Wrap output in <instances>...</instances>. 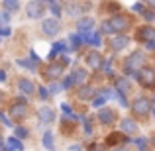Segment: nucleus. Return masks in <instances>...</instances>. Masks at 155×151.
<instances>
[{"mask_svg":"<svg viewBox=\"0 0 155 151\" xmlns=\"http://www.w3.org/2000/svg\"><path fill=\"white\" fill-rule=\"evenodd\" d=\"M141 67H143V53L136 51L126 59V73H130V75L136 73V71H140Z\"/></svg>","mask_w":155,"mask_h":151,"instance_id":"nucleus-1","label":"nucleus"},{"mask_svg":"<svg viewBox=\"0 0 155 151\" xmlns=\"http://www.w3.org/2000/svg\"><path fill=\"white\" fill-rule=\"evenodd\" d=\"M137 80H140L141 87H147V88L155 87V71L149 67H141L137 71Z\"/></svg>","mask_w":155,"mask_h":151,"instance_id":"nucleus-2","label":"nucleus"},{"mask_svg":"<svg viewBox=\"0 0 155 151\" xmlns=\"http://www.w3.org/2000/svg\"><path fill=\"white\" fill-rule=\"evenodd\" d=\"M132 110L136 116H147L149 110H151V102L147 98H136V102L132 104Z\"/></svg>","mask_w":155,"mask_h":151,"instance_id":"nucleus-3","label":"nucleus"},{"mask_svg":"<svg viewBox=\"0 0 155 151\" xmlns=\"http://www.w3.org/2000/svg\"><path fill=\"white\" fill-rule=\"evenodd\" d=\"M128 26H130V22H128V18H126V16H114V18L110 20L112 34H120V31H124Z\"/></svg>","mask_w":155,"mask_h":151,"instance_id":"nucleus-4","label":"nucleus"},{"mask_svg":"<svg viewBox=\"0 0 155 151\" xmlns=\"http://www.w3.org/2000/svg\"><path fill=\"white\" fill-rule=\"evenodd\" d=\"M61 75H63V63H51L45 71V79H49V80L59 79Z\"/></svg>","mask_w":155,"mask_h":151,"instance_id":"nucleus-5","label":"nucleus"},{"mask_svg":"<svg viewBox=\"0 0 155 151\" xmlns=\"http://www.w3.org/2000/svg\"><path fill=\"white\" fill-rule=\"evenodd\" d=\"M59 22H57V18H49V20H45L43 22V31H45L49 38H53V35H57L59 34Z\"/></svg>","mask_w":155,"mask_h":151,"instance_id":"nucleus-6","label":"nucleus"},{"mask_svg":"<svg viewBox=\"0 0 155 151\" xmlns=\"http://www.w3.org/2000/svg\"><path fill=\"white\" fill-rule=\"evenodd\" d=\"M10 116L12 118H26L28 116V106L26 102H16L10 106Z\"/></svg>","mask_w":155,"mask_h":151,"instance_id":"nucleus-7","label":"nucleus"},{"mask_svg":"<svg viewBox=\"0 0 155 151\" xmlns=\"http://www.w3.org/2000/svg\"><path fill=\"white\" fill-rule=\"evenodd\" d=\"M43 10H45V8L41 6V2H38V0H31L30 4H28V16H30V18H41L43 16Z\"/></svg>","mask_w":155,"mask_h":151,"instance_id":"nucleus-8","label":"nucleus"},{"mask_svg":"<svg viewBox=\"0 0 155 151\" xmlns=\"http://www.w3.org/2000/svg\"><path fill=\"white\" fill-rule=\"evenodd\" d=\"M128 41L130 39L126 38V35L118 34V35H114V38H110V47H112L114 51H120V49H124V47L128 45Z\"/></svg>","mask_w":155,"mask_h":151,"instance_id":"nucleus-9","label":"nucleus"},{"mask_svg":"<svg viewBox=\"0 0 155 151\" xmlns=\"http://www.w3.org/2000/svg\"><path fill=\"white\" fill-rule=\"evenodd\" d=\"M102 55H100V53H96V51H92V53H88L87 55V65L91 69H100L102 67Z\"/></svg>","mask_w":155,"mask_h":151,"instance_id":"nucleus-10","label":"nucleus"},{"mask_svg":"<svg viewBox=\"0 0 155 151\" xmlns=\"http://www.w3.org/2000/svg\"><path fill=\"white\" fill-rule=\"evenodd\" d=\"M98 120L102 122V124H114V122H116V112H114V110H108V108H102L98 112Z\"/></svg>","mask_w":155,"mask_h":151,"instance_id":"nucleus-11","label":"nucleus"},{"mask_svg":"<svg viewBox=\"0 0 155 151\" xmlns=\"http://www.w3.org/2000/svg\"><path fill=\"white\" fill-rule=\"evenodd\" d=\"M137 35H140V39H143V41H147V43L155 41V30H153L151 26H145V28H141V30L137 31Z\"/></svg>","mask_w":155,"mask_h":151,"instance_id":"nucleus-12","label":"nucleus"},{"mask_svg":"<svg viewBox=\"0 0 155 151\" xmlns=\"http://www.w3.org/2000/svg\"><path fill=\"white\" fill-rule=\"evenodd\" d=\"M120 128L124 133H136L137 132V124L132 120V118H124V120L120 122Z\"/></svg>","mask_w":155,"mask_h":151,"instance_id":"nucleus-13","label":"nucleus"},{"mask_svg":"<svg viewBox=\"0 0 155 151\" xmlns=\"http://www.w3.org/2000/svg\"><path fill=\"white\" fill-rule=\"evenodd\" d=\"M18 87H20V90H22L24 94H34V92H35L34 83H31V80H28V79H20L18 80Z\"/></svg>","mask_w":155,"mask_h":151,"instance_id":"nucleus-14","label":"nucleus"},{"mask_svg":"<svg viewBox=\"0 0 155 151\" xmlns=\"http://www.w3.org/2000/svg\"><path fill=\"white\" fill-rule=\"evenodd\" d=\"M108 96H110V90H100V92H96L94 96H92V106H102L106 100H108Z\"/></svg>","mask_w":155,"mask_h":151,"instance_id":"nucleus-15","label":"nucleus"},{"mask_svg":"<svg viewBox=\"0 0 155 151\" xmlns=\"http://www.w3.org/2000/svg\"><path fill=\"white\" fill-rule=\"evenodd\" d=\"M71 79H73V84H83L87 80V71L84 69H77V71H73Z\"/></svg>","mask_w":155,"mask_h":151,"instance_id":"nucleus-16","label":"nucleus"},{"mask_svg":"<svg viewBox=\"0 0 155 151\" xmlns=\"http://www.w3.org/2000/svg\"><path fill=\"white\" fill-rule=\"evenodd\" d=\"M53 118H55V112L51 108H47V106L39 108V120L41 122H53Z\"/></svg>","mask_w":155,"mask_h":151,"instance_id":"nucleus-17","label":"nucleus"},{"mask_svg":"<svg viewBox=\"0 0 155 151\" xmlns=\"http://www.w3.org/2000/svg\"><path fill=\"white\" fill-rule=\"evenodd\" d=\"M77 28H79L81 34H87L88 30H92V20L91 18H81L79 22H77Z\"/></svg>","mask_w":155,"mask_h":151,"instance_id":"nucleus-18","label":"nucleus"},{"mask_svg":"<svg viewBox=\"0 0 155 151\" xmlns=\"http://www.w3.org/2000/svg\"><path fill=\"white\" fill-rule=\"evenodd\" d=\"M91 96H94V90H92L91 87H83V88L79 90V98H81V100H88Z\"/></svg>","mask_w":155,"mask_h":151,"instance_id":"nucleus-19","label":"nucleus"},{"mask_svg":"<svg viewBox=\"0 0 155 151\" xmlns=\"http://www.w3.org/2000/svg\"><path fill=\"white\" fill-rule=\"evenodd\" d=\"M6 145H8V147H6L8 151H16V149L20 151V149H22V143H20V140H16V137H10V140L6 141Z\"/></svg>","mask_w":155,"mask_h":151,"instance_id":"nucleus-20","label":"nucleus"},{"mask_svg":"<svg viewBox=\"0 0 155 151\" xmlns=\"http://www.w3.org/2000/svg\"><path fill=\"white\" fill-rule=\"evenodd\" d=\"M2 4H4V8H6L8 12H14V10H18L20 0H2Z\"/></svg>","mask_w":155,"mask_h":151,"instance_id":"nucleus-21","label":"nucleus"},{"mask_svg":"<svg viewBox=\"0 0 155 151\" xmlns=\"http://www.w3.org/2000/svg\"><path fill=\"white\" fill-rule=\"evenodd\" d=\"M116 87H118V90H120V92H128L130 90V80L128 79H118L116 80Z\"/></svg>","mask_w":155,"mask_h":151,"instance_id":"nucleus-22","label":"nucleus"},{"mask_svg":"<svg viewBox=\"0 0 155 151\" xmlns=\"http://www.w3.org/2000/svg\"><path fill=\"white\" fill-rule=\"evenodd\" d=\"M43 145H45L47 149L53 147V133L51 132H45V133H43Z\"/></svg>","mask_w":155,"mask_h":151,"instance_id":"nucleus-23","label":"nucleus"},{"mask_svg":"<svg viewBox=\"0 0 155 151\" xmlns=\"http://www.w3.org/2000/svg\"><path fill=\"white\" fill-rule=\"evenodd\" d=\"M69 41H71L73 49H77V47L83 43V39H81V35H69Z\"/></svg>","mask_w":155,"mask_h":151,"instance_id":"nucleus-24","label":"nucleus"},{"mask_svg":"<svg viewBox=\"0 0 155 151\" xmlns=\"http://www.w3.org/2000/svg\"><path fill=\"white\" fill-rule=\"evenodd\" d=\"M16 136H18L20 140H24V137H28V130L26 128H18L16 130Z\"/></svg>","mask_w":155,"mask_h":151,"instance_id":"nucleus-25","label":"nucleus"},{"mask_svg":"<svg viewBox=\"0 0 155 151\" xmlns=\"http://www.w3.org/2000/svg\"><path fill=\"white\" fill-rule=\"evenodd\" d=\"M143 18L149 20V22H153V20H155V12H151V10H143Z\"/></svg>","mask_w":155,"mask_h":151,"instance_id":"nucleus-26","label":"nucleus"},{"mask_svg":"<svg viewBox=\"0 0 155 151\" xmlns=\"http://www.w3.org/2000/svg\"><path fill=\"white\" fill-rule=\"evenodd\" d=\"M116 141H124V137H122L120 133H116V136H110V137H108V143H116Z\"/></svg>","mask_w":155,"mask_h":151,"instance_id":"nucleus-27","label":"nucleus"},{"mask_svg":"<svg viewBox=\"0 0 155 151\" xmlns=\"http://www.w3.org/2000/svg\"><path fill=\"white\" fill-rule=\"evenodd\" d=\"M51 10H53V14H55V16H59V14H61L59 4H55V2H51Z\"/></svg>","mask_w":155,"mask_h":151,"instance_id":"nucleus-28","label":"nucleus"},{"mask_svg":"<svg viewBox=\"0 0 155 151\" xmlns=\"http://www.w3.org/2000/svg\"><path fill=\"white\" fill-rule=\"evenodd\" d=\"M49 90L51 92H59V90H63V84H57L55 83V84H51V87H49Z\"/></svg>","mask_w":155,"mask_h":151,"instance_id":"nucleus-29","label":"nucleus"},{"mask_svg":"<svg viewBox=\"0 0 155 151\" xmlns=\"http://www.w3.org/2000/svg\"><path fill=\"white\" fill-rule=\"evenodd\" d=\"M102 31H104V34H112V28H110V22H104V24H102Z\"/></svg>","mask_w":155,"mask_h":151,"instance_id":"nucleus-30","label":"nucleus"},{"mask_svg":"<svg viewBox=\"0 0 155 151\" xmlns=\"http://www.w3.org/2000/svg\"><path fill=\"white\" fill-rule=\"evenodd\" d=\"M0 22L8 24V12H0Z\"/></svg>","mask_w":155,"mask_h":151,"instance_id":"nucleus-31","label":"nucleus"},{"mask_svg":"<svg viewBox=\"0 0 155 151\" xmlns=\"http://www.w3.org/2000/svg\"><path fill=\"white\" fill-rule=\"evenodd\" d=\"M134 12H141V14H143V6H141V4H134Z\"/></svg>","mask_w":155,"mask_h":151,"instance_id":"nucleus-32","label":"nucleus"},{"mask_svg":"<svg viewBox=\"0 0 155 151\" xmlns=\"http://www.w3.org/2000/svg\"><path fill=\"white\" fill-rule=\"evenodd\" d=\"M61 110L67 112V114H71V106H69V104H61Z\"/></svg>","mask_w":155,"mask_h":151,"instance_id":"nucleus-33","label":"nucleus"},{"mask_svg":"<svg viewBox=\"0 0 155 151\" xmlns=\"http://www.w3.org/2000/svg\"><path fill=\"white\" fill-rule=\"evenodd\" d=\"M137 145H140V151H145V141L143 140H137Z\"/></svg>","mask_w":155,"mask_h":151,"instance_id":"nucleus-34","label":"nucleus"},{"mask_svg":"<svg viewBox=\"0 0 155 151\" xmlns=\"http://www.w3.org/2000/svg\"><path fill=\"white\" fill-rule=\"evenodd\" d=\"M39 94H41V98H47V88H41V90H39Z\"/></svg>","mask_w":155,"mask_h":151,"instance_id":"nucleus-35","label":"nucleus"},{"mask_svg":"<svg viewBox=\"0 0 155 151\" xmlns=\"http://www.w3.org/2000/svg\"><path fill=\"white\" fill-rule=\"evenodd\" d=\"M145 4H147V6H151V8H155V0H145Z\"/></svg>","mask_w":155,"mask_h":151,"instance_id":"nucleus-36","label":"nucleus"},{"mask_svg":"<svg viewBox=\"0 0 155 151\" xmlns=\"http://www.w3.org/2000/svg\"><path fill=\"white\" fill-rule=\"evenodd\" d=\"M4 79H6V73H4V71H0V80H4Z\"/></svg>","mask_w":155,"mask_h":151,"instance_id":"nucleus-37","label":"nucleus"},{"mask_svg":"<svg viewBox=\"0 0 155 151\" xmlns=\"http://www.w3.org/2000/svg\"><path fill=\"white\" fill-rule=\"evenodd\" d=\"M49 2H53V0H49Z\"/></svg>","mask_w":155,"mask_h":151,"instance_id":"nucleus-38","label":"nucleus"}]
</instances>
